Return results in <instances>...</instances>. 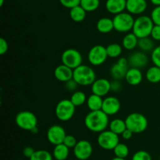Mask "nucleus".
<instances>
[{
    "instance_id": "obj_1",
    "label": "nucleus",
    "mask_w": 160,
    "mask_h": 160,
    "mask_svg": "<svg viewBox=\"0 0 160 160\" xmlns=\"http://www.w3.org/2000/svg\"><path fill=\"white\" fill-rule=\"evenodd\" d=\"M84 122L88 130L100 133L109 127V115L102 110L90 111L84 117Z\"/></svg>"
},
{
    "instance_id": "obj_2",
    "label": "nucleus",
    "mask_w": 160,
    "mask_h": 160,
    "mask_svg": "<svg viewBox=\"0 0 160 160\" xmlns=\"http://www.w3.org/2000/svg\"><path fill=\"white\" fill-rule=\"evenodd\" d=\"M73 78L79 86H92V83L96 80V75L92 67L85 64H81L73 69Z\"/></svg>"
},
{
    "instance_id": "obj_3",
    "label": "nucleus",
    "mask_w": 160,
    "mask_h": 160,
    "mask_svg": "<svg viewBox=\"0 0 160 160\" xmlns=\"http://www.w3.org/2000/svg\"><path fill=\"white\" fill-rule=\"evenodd\" d=\"M154 25L151 17L146 15L139 16L134 20L132 32L138 39L149 37Z\"/></svg>"
},
{
    "instance_id": "obj_4",
    "label": "nucleus",
    "mask_w": 160,
    "mask_h": 160,
    "mask_svg": "<svg viewBox=\"0 0 160 160\" xmlns=\"http://www.w3.org/2000/svg\"><path fill=\"white\" fill-rule=\"evenodd\" d=\"M127 129L134 133H143L148 128V122L143 114L139 112H132L125 119Z\"/></svg>"
},
{
    "instance_id": "obj_5",
    "label": "nucleus",
    "mask_w": 160,
    "mask_h": 160,
    "mask_svg": "<svg viewBox=\"0 0 160 160\" xmlns=\"http://www.w3.org/2000/svg\"><path fill=\"white\" fill-rule=\"evenodd\" d=\"M134 17L129 13H120L114 16L113 21L114 30L120 33H128L131 31L134 24Z\"/></svg>"
},
{
    "instance_id": "obj_6",
    "label": "nucleus",
    "mask_w": 160,
    "mask_h": 160,
    "mask_svg": "<svg viewBox=\"0 0 160 160\" xmlns=\"http://www.w3.org/2000/svg\"><path fill=\"white\" fill-rule=\"evenodd\" d=\"M76 111V107L69 99H62L58 102L56 106V116L62 122H67L73 117Z\"/></svg>"
},
{
    "instance_id": "obj_7",
    "label": "nucleus",
    "mask_w": 160,
    "mask_h": 160,
    "mask_svg": "<svg viewBox=\"0 0 160 160\" xmlns=\"http://www.w3.org/2000/svg\"><path fill=\"white\" fill-rule=\"evenodd\" d=\"M15 122L19 128L31 131L38 126V119L35 115L30 111H21L15 117Z\"/></svg>"
},
{
    "instance_id": "obj_8",
    "label": "nucleus",
    "mask_w": 160,
    "mask_h": 160,
    "mask_svg": "<svg viewBox=\"0 0 160 160\" xmlns=\"http://www.w3.org/2000/svg\"><path fill=\"white\" fill-rule=\"evenodd\" d=\"M98 146L104 150L111 151L115 148L116 146L120 143L119 135L113 133L110 130H106L101 132L97 138Z\"/></svg>"
},
{
    "instance_id": "obj_9",
    "label": "nucleus",
    "mask_w": 160,
    "mask_h": 160,
    "mask_svg": "<svg viewBox=\"0 0 160 160\" xmlns=\"http://www.w3.org/2000/svg\"><path fill=\"white\" fill-rule=\"evenodd\" d=\"M62 64L72 69H75L82 64L83 57L81 53L78 50L69 48L64 50L61 55Z\"/></svg>"
},
{
    "instance_id": "obj_10",
    "label": "nucleus",
    "mask_w": 160,
    "mask_h": 160,
    "mask_svg": "<svg viewBox=\"0 0 160 160\" xmlns=\"http://www.w3.org/2000/svg\"><path fill=\"white\" fill-rule=\"evenodd\" d=\"M109 57L106 47L102 45H95L90 49L88 54L89 63L93 66H100L104 64Z\"/></svg>"
},
{
    "instance_id": "obj_11",
    "label": "nucleus",
    "mask_w": 160,
    "mask_h": 160,
    "mask_svg": "<svg viewBox=\"0 0 160 160\" xmlns=\"http://www.w3.org/2000/svg\"><path fill=\"white\" fill-rule=\"evenodd\" d=\"M93 147L90 141L81 140L73 147V155L78 160H87L92 156Z\"/></svg>"
},
{
    "instance_id": "obj_12",
    "label": "nucleus",
    "mask_w": 160,
    "mask_h": 160,
    "mask_svg": "<svg viewBox=\"0 0 160 160\" xmlns=\"http://www.w3.org/2000/svg\"><path fill=\"white\" fill-rule=\"evenodd\" d=\"M67 135L65 129L59 125H51L46 133L48 141L54 146L62 144Z\"/></svg>"
},
{
    "instance_id": "obj_13",
    "label": "nucleus",
    "mask_w": 160,
    "mask_h": 160,
    "mask_svg": "<svg viewBox=\"0 0 160 160\" xmlns=\"http://www.w3.org/2000/svg\"><path fill=\"white\" fill-rule=\"evenodd\" d=\"M128 59L125 57H120L117 63L112 65L110 68V75L113 79L120 80L125 78L127 72L129 68Z\"/></svg>"
},
{
    "instance_id": "obj_14",
    "label": "nucleus",
    "mask_w": 160,
    "mask_h": 160,
    "mask_svg": "<svg viewBox=\"0 0 160 160\" xmlns=\"http://www.w3.org/2000/svg\"><path fill=\"white\" fill-rule=\"evenodd\" d=\"M121 108V104L117 97L113 96H109L103 99L102 111H104L108 115H114L120 111Z\"/></svg>"
},
{
    "instance_id": "obj_15",
    "label": "nucleus",
    "mask_w": 160,
    "mask_h": 160,
    "mask_svg": "<svg viewBox=\"0 0 160 160\" xmlns=\"http://www.w3.org/2000/svg\"><path fill=\"white\" fill-rule=\"evenodd\" d=\"M92 93L100 97H105L111 91V82L102 78L95 80L91 86Z\"/></svg>"
},
{
    "instance_id": "obj_16",
    "label": "nucleus",
    "mask_w": 160,
    "mask_h": 160,
    "mask_svg": "<svg viewBox=\"0 0 160 160\" xmlns=\"http://www.w3.org/2000/svg\"><path fill=\"white\" fill-rule=\"evenodd\" d=\"M128 63L131 67L142 68L146 67L148 63V57L145 52L136 51L133 53L128 58Z\"/></svg>"
},
{
    "instance_id": "obj_17",
    "label": "nucleus",
    "mask_w": 160,
    "mask_h": 160,
    "mask_svg": "<svg viewBox=\"0 0 160 160\" xmlns=\"http://www.w3.org/2000/svg\"><path fill=\"white\" fill-rule=\"evenodd\" d=\"M146 0H127L126 9L132 15H140L147 9Z\"/></svg>"
},
{
    "instance_id": "obj_18",
    "label": "nucleus",
    "mask_w": 160,
    "mask_h": 160,
    "mask_svg": "<svg viewBox=\"0 0 160 160\" xmlns=\"http://www.w3.org/2000/svg\"><path fill=\"white\" fill-rule=\"evenodd\" d=\"M73 69L62 64L58 65L54 70V76L58 81L66 83L73 78Z\"/></svg>"
},
{
    "instance_id": "obj_19",
    "label": "nucleus",
    "mask_w": 160,
    "mask_h": 160,
    "mask_svg": "<svg viewBox=\"0 0 160 160\" xmlns=\"http://www.w3.org/2000/svg\"><path fill=\"white\" fill-rule=\"evenodd\" d=\"M125 80L131 86H138L143 80V74L139 68L130 67L125 75Z\"/></svg>"
},
{
    "instance_id": "obj_20",
    "label": "nucleus",
    "mask_w": 160,
    "mask_h": 160,
    "mask_svg": "<svg viewBox=\"0 0 160 160\" xmlns=\"http://www.w3.org/2000/svg\"><path fill=\"white\" fill-rule=\"evenodd\" d=\"M126 6V0H107L106 3V8L108 12L114 15L124 12Z\"/></svg>"
},
{
    "instance_id": "obj_21",
    "label": "nucleus",
    "mask_w": 160,
    "mask_h": 160,
    "mask_svg": "<svg viewBox=\"0 0 160 160\" xmlns=\"http://www.w3.org/2000/svg\"><path fill=\"white\" fill-rule=\"evenodd\" d=\"M96 28L102 34H108L114 30L112 19L109 17H102L97 21Z\"/></svg>"
},
{
    "instance_id": "obj_22",
    "label": "nucleus",
    "mask_w": 160,
    "mask_h": 160,
    "mask_svg": "<svg viewBox=\"0 0 160 160\" xmlns=\"http://www.w3.org/2000/svg\"><path fill=\"white\" fill-rule=\"evenodd\" d=\"M138 38L133 32H128L122 39V46L127 50H133L138 45Z\"/></svg>"
},
{
    "instance_id": "obj_23",
    "label": "nucleus",
    "mask_w": 160,
    "mask_h": 160,
    "mask_svg": "<svg viewBox=\"0 0 160 160\" xmlns=\"http://www.w3.org/2000/svg\"><path fill=\"white\" fill-rule=\"evenodd\" d=\"M87 106L90 111H98L102 110L103 104L102 97L92 93L87 99Z\"/></svg>"
},
{
    "instance_id": "obj_24",
    "label": "nucleus",
    "mask_w": 160,
    "mask_h": 160,
    "mask_svg": "<svg viewBox=\"0 0 160 160\" xmlns=\"http://www.w3.org/2000/svg\"><path fill=\"white\" fill-rule=\"evenodd\" d=\"M69 155H70V148L63 143L54 147L52 155L56 160H66L68 158Z\"/></svg>"
},
{
    "instance_id": "obj_25",
    "label": "nucleus",
    "mask_w": 160,
    "mask_h": 160,
    "mask_svg": "<svg viewBox=\"0 0 160 160\" xmlns=\"http://www.w3.org/2000/svg\"><path fill=\"white\" fill-rule=\"evenodd\" d=\"M109 129L117 135H121L125 130H127V125L125 120L121 119H114L109 122Z\"/></svg>"
},
{
    "instance_id": "obj_26",
    "label": "nucleus",
    "mask_w": 160,
    "mask_h": 160,
    "mask_svg": "<svg viewBox=\"0 0 160 160\" xmlns=\"http://www.w3.org/2000/svg\"><path fill=\"white\" fill-rule=\"evenodd\" d=\"M147 81L151 83H158L160 82V67L156 65L148 67L145 73Z\"/></svg>"
},
{
    "instance_id": "obj_27",
    "label": "nucleus",
    "mask_w": 160,
    "mask_h": 160,
    "mask_svg": "<svg viewBox=\"0 0 160 160\" xmlns=\"http://www.w3.org/2000/svg\"><path fill=\"white\" fill-rule=\"evenodd\" d=\"M86 13H87V12L81 7V5L72 8L70 10V18L74 22L83 21L85 19Z\"/></svg>"
},
{
    "instance_id": "obj_28",
    "label": "nucleus",
    "mask_w": 160,
    "mask_h": 160,
    "mask_svg": "<svg viewBox=\"0 0 160 160\" xmlns=\"http://www.w3.org/2000/svg\"><path fill=\"white\" fill-rule=\"evenodd\" d=\"M87 96L83 91L76 90L72 93L70 100L75 107H80L87 102Z\"/></svg>"
},
{
    "instance_id": "obj_29",
    "label": "nucleus",
    "mask_w": 160,
    "mask_h": 160,
    "mask_svg": "<svg viewBox=\"0 0 160 160\" xmlns=\"http://www.w3.org/2000/svg\"><path fill=\"white\" fill-rule=\"evenodd\" d=\"M138 46L141 50V51L143 52H149L152 51L153 49L155 48L154 40L152 38L145 37L142 38V39H138Z\"/></svg>"
},
{
    "instance_id": "obj_30",
    "label": "nucleus",
    "mask_w": 160,
    "mask_h": 160,
    "mask_svg": "<svg viewBox=\"0 0 160 160\" xmlns=\"http://www.w3.org/2000/svg\"><path fill=\"white\" fill-rule=\"evenodd\" d=\"M108 56L110 58H117L123 52V46L118 43H111L106 46Z\"/></svg>"
},
{
    "instance_id": "obj_31",
    "label": "nucleus",
    "mask_w": 160,
    "mask_h": 160,
    "mask_svg": "<svg viewBox=\"0 0 160 160\" xmlns=\"http://www.w3.org/2000/svg\"><path fill=\"white\" fill-rule=\"evenodd\" d=\"M113 152L116 157L126 158L129 155L130 151L127 144L120 142L113 149Z\"/></svg>"
},
{
    "instance_id": "obj_32",
    "label": "nucleus",
    "mask_w": 160,
    "mask_h": 160,
    "mask_svg": "<svg viewBox=\"0 0 160 160\" xmlns=\"http://www.w3.org/2000/svg\"><path fill=\"white\" fill-rule=\"evenodd\" d=\"M53 155L48 151L40 149L35 151L34 155L29 158L30 160H53Z\"/></svg>"
},
{
    "instance_id": "obj_33",
    "label": "nucleus",
    "mask_w": 160,
    "mask_h": 160,
    "mask_svg": "<svg viewBox=\"0 0 160 160\" xmlns=\"http://www.w3.org/2000/svg\"><path fill=\"white\" fill-rule=\"evenodd\" d=\"M80 5L86 12H93L99 6L100 0H81Z\"/></svg>"
},
{
    "instance_id": "obj_34",
    "label": "nucleus",
    "mask_w": 160,
    "mask_h": 160,
    "mask_svg": "<svg viewBox=\"0 0 160 160\" xmlns=\"http://www.w3.org/2000/svg\"><path fill=\"white\" fill-rule=\"evenodd\" d=\"M131 160H152V156L148 152L144 150H139L133 155Z\"/></svg>"
},
{
    "instance_id": "obj_35",
    "label": "nucleus",
    "mask_w": 160,
    "mask_h": 160,
    "mask_svg": "<svg viewBox=\"0 0 160 160\" xmlns=\"http://www.w3.org/2000/svg\"><path fill=\"white\" fill-rule=\"evenodd\" d=\"M151 60L154 65L160 67V45L153 49L151 53Z\"/></svg>"
},
{
    "instance_id": "obj_36",
    "label": "nucleus",
    "mask_w": 160,
    "mask_h": 160,
    "mask_svg": "<svg viewBox=\"0 0 160 160\" xmlns=\"http://www.w3.org/2000/svg\"><path fill=\"white\" fill-rule=\"evenodd\" d=\"M151 18L154 24L160 25V6H156L151 13Z\"/></svg>"
},
{
    "instance_id": "obj_37",
    "label": "nucleus",
    "mask_w": 160,
    "mask_h": 160,
    "mask_svg": "<svg viewBox=\"0 0 160 160\" xmlns=\"http://www.w3.org/2000/svg\"><path fill=\"white\" fill-rule=\"evenodd\" d=\"M81 0H59V3L62 6L68 9H72L81 4Z\"/></svg>"
},
{
    "instance_id": "obj_38",
    "label": "nucleus",
    "mask_w": 160,
    "mask_h": 160,
    "mask_svg": "<svg viewBox=\"0 0 160 160\" xmlns=\"http://www.w3.org/2000/svg\"><path fill=\"white\" fill-rule=\"evenodd\" d=\"M77 143H78V141H77V139L75 138V136H73V135L68 134L66 136L63 141V144H65L66 146H67L69 148H73V147H75V145L77 144Z\"/></svg>"
},
{
    "instance_id": "obj_39",
    "label": "nucleus",
    "mask_w": 160,
    "mask_h": 160,
    "mask_svg": "<svg viewBox=\"0 0 160 160\" xmlns=\"http://www.w3.org/2000/svg\"><path fill=\"white\" fill-rule=\"evenodd\" d=\"M78 86L79 85L77 83V82L73 78H72V79L69 80V81L65 83V89L67 91H70V92H75L77 90V89H78Z\"/></svg>"
},
{
    "instance_id": "obj_40",
    "label": "nucleus",
    "mask_w": 160,
    "mask_h": 160,
    "mask_svg": "<svg viewBox=\"0 0 160 160\" xmlns=\"http://www.w3.org/2000/svg\"><path fill=\"white\" fill-rule=\"evenodd\" d=\"M150 36L153 40L160 41V25H154Z\"/></svg>"
},
{
    "instance_id": "obj_41",
    "label": "nucleus",
    "mask_w": 160,
    "mask_h": 160,
    "mask_svg": "<svg viewBox=\"0 0 160 160\" xmlns=\"http://www.w3.org/2000/svg\"><path fill=\"white\" fill-rule=\"evenodd\" d=\"M8 49H9V45H8L7 41L4 38H1L0 39V54L4 55L8 51Z\"/></svg>"
},
{
    "instance_id": "obj_42",
    "label": "nucleus",
    "mask_w": 160,
    "mask_h": 160,
    "mask_svg": "<svg viewBox=\"0 0 160 160\" xmlns=\"http://www.w3.org/2000/svg\"><path fill=\"white\" fill-rule=\"evenodd\" d=\"M122 88V83L120 80L114 79L111 82V91L113 92H119Z\"/></svg>"
},
{
    "instance_id": "obj_43",
    "label": "nucleus",
    "mask_w": 160,
    "mask_h": 160,
    "mask_svg": "<svg viewBox=\"0 0 160 160\" xmlns=\"http://www.w3.org/2000/svg\"><path fill=\"white\" fill-rule=\"evenodd\" d=\"M34 152H35V150H34L32 147H31V146H27V147H25L23 149V155H24L26 158H31V157L34 155Z\"/></svg>"
},
{
    "instance_id": "obj_44",
    "label": "nucleus",
    "mask_w": 160,
    "mask_h": 160,
    "mask_svg": "<svg viewBox=\"0 0 160 160\" xmlns=\"http://www.w3.org/2000/svg\"><path fill=\"white\" fill-rule=\"evenodd\" d=\"M133 134H134V133H133V132H131V130H128V129H127V130H125L124 131H123V133H122L121 136H122V138H123V139L130 140L133 136Z\"/></svg>"
},
{
    "instance_id": "obj_45",
    "label": "nucleus",
    "mask_w": 160,
    "mask_h": 160,
    "mask_svg": "<svg viewBox=\"0 0 160 160\" xmlns=\"http://www.w3.org/2000/svg\"><path fill=\"white\" fill-rule=\"evenodd\" d=\"M150 1H151V3H152L154 6H160V0H150Z\"/></svg>"
},
{
    "instance_id": "obj_46",
    "label": "nucleus",
    "mask_w": 160,
    "mask_h": 160,
    "mask_svg": "<svg viewBox=\"0 0 160 160\" xmlns=\"http://www.w3.org/2000/svg\"><path fill=\"white\" fill-rule=\"evenodd\" d=\"M31 133H37L38 132V126L35 127L34 129H33V130H31Z\"/></svg>"
},
{
    "instance_id": "obj_47",
    "label": "nucleus",
    "mask_w": 160,
    "mask_h": 160,
    "mask_svg": "<svg viewBox=\"0 0 160 160\" xmlns=\"http://www.w3.org/2000/svg\"><path fill=\"white\" fill-rule=\"evenodd\" d=\"M112 160H126V158H119V157H114Z\"/></svg>"
},
{
    "instance_id": "obj_48",
    "label": "nucleus",
    "mask_w": 160,
    "mask_h": 160,
    "mask_svg": "<svg viewBox=\"0 0 160 160\" xmlns=\"http://www.w3.org/2000/svg\"><path fill=\"white\" fill-rule=\"evenodd\" d=\"M3 3H4V0H0V6H2Z\"/></svg>"
},
{
    "instance_id": "obj_49",
    "label": "nucleus",
    "mask_w": 160,
    "mask_h": 160,
    "mask_svg": "<svg viewBox=\"0 0 160 160\" xmlns=\"http://www.w3.org/2000/svg\"><path fill=\"white\" fill-rule=\"evenodd\" d=\"M159 160H160V155H159Z\"/></svg>"
},
{
    "instance_id": "obj_50",
    "label": "nucleus",
    "mask_w": 160,
    "mask_h": 160,
    "mask_svg": "<svg viewBox=\"0 0 160 160\" xmlns=\"http://www.w3.org/2000/svg\"><path fill=\"white\" fill-rule=\"evenodd\" d=\"M126 1H127V0H126Z\"/></svg>"
}]
</instances>
